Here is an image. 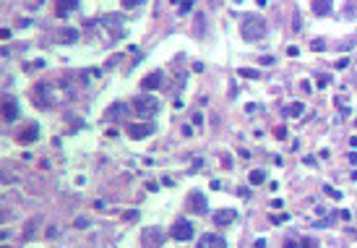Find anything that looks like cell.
<instances>
[{
    "mask_svg": "<svg viewBox=\"0 0 357 248\" xmlns=\"http://www.w3.org/2000/svg\"><path fill=\"white\" fill-rule=\"evenodd\" d=\"M159 84H162V71L149 73V76H144V81H141V86L146 89V92H152V89H157Z\"/></svg>",
    "mask_w": 357,
    "mask_h": 248,
    "instance_id": "10",
    "label": "cell"
},
{
    "mask_svg": "<svg viewBox=\"0 0 357 248\" xmlns=\"http://www.w3.org/2000/svg\"><path fill=\"white\" fill-rule=\"evenodd\" d=\"M324 191H326V194H329V196H334V199H337V201L342 199V194H339V191H334L331 186H324Z\"/></svg>",
    "mask_w": 357,
    "mask_h": 248,
    "instance_id": "19",
    "label": "cell"
},
{
    "mask_svg": "<svg viewBox=\"0 0 357 248\" xmlns=\"http://www.w3.org/2000/svg\"><path fill=\"white\" fill-rule=\"evenodd\" d=\"M237 220V212L235 209H219L214 214V225L216 228H224V225H229V222H235Z\"/></svg>",
    "mask_w": 357,
    "mask_h": 248,
    "instance_id": "7",
    "label": "cell"
},
{
    "mask_svg": "<svg viewBox=\"0 0 357 248\" xmlns=\"http://www.w3.org/2000/svg\"><path fill=\"white\" fill-rule=\"evenodd\" d=\"M263 180H266V173H263V170H253V173H250V183H253V186L263 183Z\"/></svg>",
    "mask_w": 357,
    "mask_h": 248,
    "instance_id": "16",
    "label": "cell"
},
{
    "mask_svg": "<svg viewBox=\"0 0 357 248\" xmlns=\"http://www.w3.org/2000/svg\"><path fill=\"white\" fill-rule=\"evenodd\" d=\"M0 115H3L5 123L16 120L18 118V105L13 102V99H3V105H0Z\"/></svg>",
    "mask_w": 357,
    "mask_h": 248,
    "instance_id": "6",
    "label": "cell"
},
{
    "mask_svg": "<svg viewBox=\"0 0 357 248\" xmlns=\"http://www.w3.org/2000/svg\"><path fill=\"white\" fill-rule=\"evenodd\" d=\"M188 209L195 212V214H206L209 204H206V196L201 194V191H193V194H188Z\"/></svg>",
    "mask_w": 357,
    "mask_h": 248,
    "instance_id": "4",
    "label": "cell"
},
{
    "mask_svg": "<svg viewBox=\"0 0 357 248\" xmlns=\"http://www.w3.org/2000/svg\"><path fill=\"white\" fill-rule=\"evenodd\" d=\"M303 112H305V105H303V102H292V105L282 107V115H284V118H300Z\"/></svg>",
    "mask_w": 357,
    "mask_h": 248,
    "instance_id": "12",
    "label": "cell"
},
{
    "mask_svg": "<svg viewBox=\"0 0 357 248\" xmlns=\"http://www.w3.org/2000/svg\"><path fill=\"white\" fill-rule=\"evenodd\" d=\"M303 162H305V165H313V167H316V162H318V160H316L313 154H308V157H303Z\"/></svg>",
    "mask_w": 357,
    "mask_h": 248,
    "instance_id": "20",
    "label": "cell"
},
{
    "mask_svg": "<svg viewBox=\"0 0 357 248\" xmlns=\"http://www.w3.org/2000/svg\"><path fill=\"white\" fill-rule=\"evenodd\" d=\"M76 5H78V0H55V13L65 16V13H71Z\"/></svg>",
    "mask_w": 357,
    "mask_h": 248,
    "instance_id": "11",
    "label": "cell"
},
{
    "mask_svg": "<svg viewBox=\"0 0 357 248\" xmlns=\"http://www.w3.org/2000/svg\"><path fill=\"white\" fill-rule=\"evenodd\" d=\"M300 243H303V246H316V241H313V238H303Z\"/></svg>",
    "mask_w": 357,
    "mask_h": 248,
    "instance_id": "25",
    "label": "cell"
},
{
    "mask_svg": "<svg viewBox=\"0 0 357 248\" xmlns=\"http://www.w3.org/2000/svg\"><path fill=\"white\" fill-rule=\"evenodd\" d=\"M144 241H146V243H157V246H159V243H162L165 238H162V235H159V233H152V230H146Z\"/></svg>",
    "mask_w": 357,
    "mask_h": 248,
    "instance_id": "15",
    "label": "cell"
},
{
    "mask_svg": "<svg viewBox=\"0 0 357 248\" xmlns=\"http://www.w3.org/2000/svg\"><path fill=\"white\" fill-rule=\"evenodd\" d=\"M133 110L138 112V115H154V112L159 110V102L149 94H141V97L133 99Z\"/></svg>",
    "mask_w": 357,
    "mask_h": 248,
    "instance_id": "2",
    "label": "cell"
},
{
    "mask_svg": "<svg viewBox=\"0 0 357 248\" xmlns=\"http://www.w3.org/2000/svg\"><path fill=\"white\" fill-rule=\"evenodd\" d=\"M240 31H243V37L250 39V42H256V39H263L266 37V21H263L261 16H245L243 18V26H240Z\"/></svg>",
    "mask_w": 357,
    "mask_h": 248,
    "instance_id": "1",
    "label": "cell"
},
{
    "mask_svg": "<svg viewBox=\"0 0 357 248\" xmlns=\"http://www.w3.org/2000/svg\"><path fill=\"white\" fill-rule=\"evenodd\" d=\"M60 39H63L65 44H71V42L78 39V31H76V29H60Z\"/></svg>",
    "mask_w": 357,
    "mask_h": 248,
    "instance_id": "14",
    "label": "cell"
},
{
    "mask_svg": "<svg viewBox=\"0 0 357 248\" xmlns=\"http://www.w3.org/2000/svg\"><path fill=\"white\" fill-rule=\"evenodd\" d=\"M240 76H243V78H258V71H250V68H240Z\"/></svg>",
    "mask_w": 357,
    "mask_h": 248,
    "instance_id": "17",
    "label": "cell"
},
{
    "mask_svg": "<svg viewBox=\"0 0 357 248\" xmlns=\"http://www.w3.org/2000/svg\"><path fill=\"white\" fill-rule=\"evenodd\" d=\"M190 5H193V0H185V3L180 5V10H182V13H188V10H190Z\"/></svg>",
    "mask_w": 357,
    "mask_h": 248,
    "instance_id": "21",
    "label": "cell"
},
{
    "mask_svg": "<svg viewBox=\"0 0 357 248\" xmlns=\"http://www.w3.org/2000/svg\"><path fill=\"white\" fill-rule=\"evenodd\" d=\"M310 8H313L316 16H329L334 8V0H310Z\"/></svg>",
    "mask_w": 357,
    "mask_h": 248,
    "instance_id": "8",
    "label": "cell"
},
{
    "mask_svg": "<svg viewBox=\"0 0 357 248\" xmlns=\"http://www.w3.org/2000/svg\"><path fill=\"white\" fill-rule=\"evenodd\" d=\"M297 52H300V50H297V47H295V44H290V47H287V55H290V58H295V55H297Z\"/></svg>",
    "mask_w": 357,
    "mask_h": 248,
    "instance_id": "23",
    "label": "cell"
},
{
    "mask_svg": "<svg viewBox=\"0 0 357 248\" xmlns=\"http://www.w3.org/2000/svg\"><path fill=\"white\" fill-rule=\"evenodd\" d=\"M347 65H350V60H347V58H342V60L337 63V68H339V71H344V68H347Z\"/></svg>",
    "mask_w": 357,
    "mask_h": 248,
    "instance_id": "22",
    "label": "cell"
},
{
    "mask_svg": "<svg viewBox=\"0 0 357 248\" xmlns=\"http://www.w3.org/2000/svg\"><path fill=\"white\" fill-rule=\"evenodd\" d=\"M324 47H326V44L321 42V39H316V42H313V50H324Z\"/></svg>",
    "mask_w": 357,
    "mask_h": 248,
    "instance_id": "24",
    "label": "cell"
},
{
    "mask_svg": "<svg viewBox=\"0 0 357 248\" xmlns=\"http://www.w3.org/2000/svg\"><path fill=\"white\" fill-rule=\"evenodd\" d=\"M170 235H172L175 241H190V238H193V225H190L188 220H178L175 225H172Z\"/></svg>",
    "mask_w": 357,
    "mask_h": 248,
    "instance_id": "3",
    "label": "cell"
},
{
    "mask_svg": "<svg viewBox=\"0 0 357 248\" xmlns=\"http://www.w3.org/2000/svg\"><path fill=\"white\" fill-rule=\"evenodd\" d=\"M39 136V128H37V123H29V126L24 128V131H21V141H34V139H37Z\"/></svg>",
    "mask_w": 357,
    "mask_h": 248,
    "instance_id": "13",
    "label": "cell"
},
{
    "mask_svg": "<svg viewBox=\"0 0 357 248\" xmlns=\"http://www.w3.org/2000/svg\"><path fill=\"white\" fill-rule=\"evenodd\" d=\"M198 246H201V248H209V246H219V248H224L227 241L222 238V235H216V233H206L203 238L198 241Z\"/></svg>",
    "mask_w": 357,
    "mask_h": 248,
    "instance_id": "9",
    "label": "cell"
},
{
    "mask_svg": "<svg viewBox=\"0 0 357 248\" xmlns=\"http://www.w3.org/2000/svg\"><path fill=\"white\" fill-rule=\"evenodd\" d=\"M144 0H123V8H136V5H141Z\"/></svg>",
    "mask_w": 357,
    "mask_h": 248,
    "instance_id": "18",
    "label": "cell"
},
{
    "mask_svg": "<svg viewBox=\"0 0 357 248\" xmlns=\"http://www.w3.org/2000/svg\"><path fill=\"white\" fill-rule=\"evenodd\" d=\"M154 133V126H149V123H136V126H128V136L131 139H146Z\"/></svg>",
    "mask_w": 357,
    "mask_h": 248,
    "instance_id": "5",
    "label": "cell"
}]
</instances>
